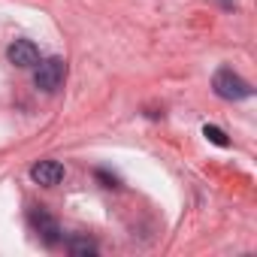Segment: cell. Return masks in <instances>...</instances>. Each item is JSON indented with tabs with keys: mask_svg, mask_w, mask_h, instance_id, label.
Here are the masks:
<instances>
[{
	"mask_svg": "<svg viewBox=\"0 0 257 257\" xmlns=\"http://www.w3.org/2000/svg\"><path fill=\"white\" fill-rule=\"evenodd\" d=\"M212 91H215L221 100H245V97H251V85H248L242 76H236L230 67H221V70L212 76Z\"/></svg>",
	"mask_w": 257,
	"mask_h": 257,
	"instance_id": "cell-2",
	"label": "cell"
},
{
	"mask_svg": "<svg viewBox=\"0 0 257 257\" xmlns=\"http://www.w3.org/2000/svg\"><path fill=\"white\" fill-rule=\"evenodd\" d=\"M203 137H206L209 143H215L218 149H227V146H230V140H227V134L221 131V127H215V124H206V127H203Z\"/></svg>",
	"mask_w": 257,
	"mask_h": 257,
	"instance_id": "cell-7",
	"label": "cell"
},
{
	"mask_svg": "<svg viewBox=\"0 0 257 257\" xmlns=\"http://www.w3.org/2000/svg\"><path fill=\"white\" fill-rule=\"evenodd\" d=\"M94 176H97V182H103V188H118V176H112L109 170H97Z\"/></svg>",
	"mask_w": 257,
	"mask_h": 257,
	"instance_id": "cell-8",
	"label": "cell"
},
{
	"mask_svg": "<svg viewBox=\"0 0 257 257\" xmlns=\"http://www.w3.org/2000/svg\"><path fill=\"white\" fill-rule=\"evenodd\" d=\"M67 251H70L73 257H94V254H97V242H91V239H85V236H70V239H67Z\"/></svg>",
	"mask_w": 257,
	"mask_h": 257,
	"instance_id": "cell-6",
	"label": "cell"
},
{
	"mask_svg": "<svg viewBox=\"0 0 257 257\" xmlns=\"http://www.w3.org/2000/svg\"><path fill=\"white\" fill-rule=\"evenodd\" d=\"M67 82V61L64 58H46L37 64V73H34V85L46 94H55L58 88H64Z\"/></svg>",
	"mask_w": 257,
	"mask_h": 257,
	"instance_id": "cell-1",
	"label": "cell"
},
{
	"mask_svg": "<svg viewBox=\"0 0 257 257\" xmlns=\"http://www.w3.org/2000/svg\"><path fill=\"white\" fill-rule=\"evenodd\" d=\"M31 227L40 233V239L46 242V245H58L61 242V227H58V221L46 212V209H31Z\"/></svg>",
	"mask_w": 257,
	"mask_h": 257,
	"instance_id": "cell-3",
	"label": "cell"
},
{
	"mask_svg": "<svg viewBox=\"0 0 257 257\" xmlns=\"http://www.w3.org/2000/svg\"><path fill=\"white\" fill-rule=\"evenodd\" d=\"M31 179L37 185H43V188H55L64 179V164H58V161H40V164L31 167Z\"/></svg>",
	"mask_w": 257,
	"mask_h": 257,
	"instance_id": "cell-5",
	"label": "cell"
},
{
	"mask_svg": "<svg viewBox=\"0 0 257 257\" xmlns=\"http://www.w3.org/2000/svg\"><path fill=\"white\" fill-rule=\"evenodd\" d=\"M7 58H10L13 67L28 70V67H37V64H40V49H37L31 40H16V43L7 49Z\"/></svg>",
	"mask_w": 257,
	"mask_h": 257,
	"instance_id": "cell-4",
	"label": "cell"
}]
</instances>
